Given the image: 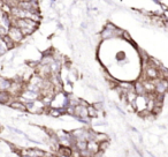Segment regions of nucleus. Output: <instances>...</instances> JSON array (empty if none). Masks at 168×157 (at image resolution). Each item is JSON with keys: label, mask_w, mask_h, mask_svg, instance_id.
<instances>
[{"label": "nucleus", "mask_w": 168, "mask_h": 157, "mask_svg": "<svg viewBox=\"0 0 168 157\" xmlns=\"http://www.w3.org/2000/svg\"><path fill=\"white\" fill-rule=\"evenodd\" d=\"M7 35L15 44L21 43L22 41H23V38H25L24 35L22 34L21 29L18 28V27H16V25H11V27L8 28Z\"/></svg>", "instance_id": "1"}, {"label": "nucleus", "mask_w": 168, "mask_h": 157, "mask_svg": "<svg viewBox=\"0 0 168 157\" xmlns=\"http://www.w3.org/2000/svg\"><path fill=\"white\" fill-rule=\"evenodd\" d=\"M76 117H79L81 120H84V119H88L89 116H88V105L85 104H77L75 105V114Z\"/></svg>", "instance_id": "2"}, {"label": "nucleus", "mask_w": 168, "mask_h": 157, "mask_svg": "<svg viewBox=\"0 0 168 157\" xmlns=\"http://www.w3.org/2000/svg\"><path fill=\"white\" fill-rule=\"evenodd\" d=\"M9 107L13 109V110L20 111V112H28L27 104L21 102L18 98H16V100H11V102H9Z\"/></svg>", "instance_id": "3"}, {"label": "nucleus", "mask_w": 168, "mask_h": 157, "mask_svg": "<svg viewBox=\"0 0 168 157\" xmlns=\"http://www.w3.org/2000/svg\"><path fill=\"white\" fill-rule=\"evenodd\" d=\"M160 142V136L157 135V134H151L149 135V143H150L151 146H155V144H158V143Z\"/></svg>", "instance_id": "4"}, {"label": "nucleus", "mask_w": 168, "mask_h": 157, "mask_svg": "<svg viewBox=\"0 0 168 157\" xmlns=\"http://www.w3.org/2000/svg\"><path fill=\"white\" fill-rule=\"evenodd\" d=\"M149 133H151V134H157V135H162L165 133V131L161 127H159V126H152V127H150L149 128Z\"/></svg>", "instance_id": "5"}, {"label": "nucleus", "mask_w": 168, "mask_h": 157, "mask_svg": "<svg viewBox=\"0 0 168 157\" xmlns=\"http://www.w3.org/2000/svg\"><path fill=\"white\" fill-rule=\"evenodd\" d=\"M164 19H165V22L168 21V11L164 12Z\"/></svg>", "instance_id": "6"}, {"label": "nucleus", "mask_w": 168, "mask_h": 157, "mask_svg": "<svg viewBox=\"0 0 168 157\" xmlns=\"http://www.w3.org/2000/svg\"><path fill=\"white\" fill-rule=\"evenodd\" d=\"M1 129H3V126H1V124H0V132H1Z\"/></svg>", "instance_id": "7"}]
</instances>
